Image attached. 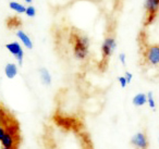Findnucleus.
<instances>
[{"label":"nucleus","instance_id":"nucleus-1","mask_svg":"<svg viewBox=\"0 0 159 149\" xmlns=\"http://www.w3.org/2000/svg\"><path fill=\"white\" fill-rule=\"evenodd\" d=\"M73 42V52L77 60H85L89 56V39L87 36L75 34L72 36Z\"/></svg>","mask_w":159,"mask_h":149},{"label":"nucleus","instance_id":"nucleus-2","mask_svg":"<svg viewBox=\"0 0 159 149\" xmlns=\"http://www.w3.org/2000/svg\"><path fill=\"white\" fill-rule=\"evenodd\" d=\"M145 10L147 12V19H146V23L149 24L154 21L156 18L157 13L159 11V0H145Z\"/></svg>","mask_w":159,"mask_h":149},{"label":"nucleus","instance_id":"nucleus-3","mask_svg":"<svg viewBox=\"0 0 159 149\" xmlns=\"http://www.w3.org/2000/svg\"><path fill=\"white\" fill-rule=\"evenodd\" d=\"M116 47H117V43L116 39L111 36L105 38L104 43L102 45V58L104 59H108L112 52L116 50Z\"/></svg>","mask_w":159,"mask_h":149},{"label":"nucleus","instance_id":"nucleus-4","mask_svg":"<svg viewBox=\"0 0 159 149\" xmlns=\"http://www.w3.org/2000/svg\"><path fill=\"white\" fill-rule=\"evenodd\" d=\"M6 48H7V50L9 51L16 60H18L19 64L21 65V64L23 63V57H24V51H23L21 45L19 44L18 42H12L6 45Z\"/></svg>","mask_w":159,"mask_h":149},{"label":"nucleus","instance_id":"nucleus-5","mask_svg":"<svg viewBox=\"0 0 159 149\" xmlns=\"http://www.w3.org/2000/svg\"><path fill=\"white\" fill-rule=\"evenodd\" d=\"M146 59L148 63L152 65H157L159 64V45H152L148 47L146 51Z\"/></svg>","mask_w":159,"mask_h":149},{"label":"nucleus","instance_id":"nucleus-6","mask_svg":"<svg viewBox=\"0 0 159 149\" xmlns=\"http://www.w3.org/2000/svg\"><path fill=\"white\" fill-rule=\"evenodd\" d=\"M131 144L139 149H147L148 147L147 136L143 132H137L132 137V139H131Z\"/></svg>","mask_w":159,"mask_h":149},{"label":"nucleus","instance_id":"nucleus-7","mask_svg":"<svg viewBox=\"0 0 159 149\" xmlns=\"http://www.w3.org/2000/svg\"><path fill=\"white\" fill-rule=\"evenodd\" d=\"M0 142H1L2 147H5V148L16 149L19 144V135H12V134L6 133Z\"/></svg>","mask_w":159,"mask_h":149},{"label":"nucleus","instance_id":"nucleus-8","mask_svg":"<svg viewBox=\"0 0 159 149\" xmlns=\"http://www.w3.org/2000/svg\"><path fill=\"white\" fill-rule=\"evenodd\" d=\"M16 36H18L19 39L23 43V45H24L27 49L33 48V42H32L31 38H30V36L27 35L25 32H23V31H21V29H20V31L16 32Z\"/></svg>","mask_w":159,"mask_h":149},{"label":"nucleus","instance_id":"nucleus-9","mask_svg":"<svg viewBox=\"0 0 159 149\" xmlns=\"http://www.w3.org/2000/svg\"><path fill=\"white\" fill-rule=\"evenodd\" d=\"M5 74L8 79H14L16 76V74H18V66L14 63H8L5 66Z\"/></svg>","mask_w":159,"mask_h":149},{"label":"nucleus","instance_id":"nucleus-10","mask_svg":"<svg viewBox=\"0 0 159 149\" xmlns=\"http://www.w3.org/2000/svg\"><path fill=\"white\" fill-rule=\"evenodd\" d=\"M132 102H133V105H134L135 107H142V106L146 105V103H147L146 94H144V93H139V94H136L134 97H133Z\"/></svg>","mask_w":159,"mask_h":149},{"label":"nucleus","instance_id":"nucleus-11","mask_svg":"<svg viewBox=\"0 0 159 149\" xmlns=\"http://www.w3.org/2000/svg\"><path fill=\"white\" fill-rule=\"evenodd\" d=\"M39 76H40V79H42L43 84H45V85H49V84L51 83V75L47 69H45V68L40 69Z\"/></svg>","mask_w":159,"mask_h":149},{"label":"nucleus","instance_id":"nucleus-12","mask_svg":"<svg viewBox=\"0 0 159 149\" xmlns=\"http://www.w3.org/2000/svg\"><path fill=\"white\" fill-rule=\"evenodd\" d=\"M9 7L11 8L12 10H14L18 13H25V10H26V7H24L21 3L16 2V1H10Z\"/></svg>","mask_w":159,"mask_h":149},{"label":"nucleus","instance_id":"nucleus-13","mask_svg":"<svg viewBox=\"0 0 159 149\" xmlns=\"http://www.w3.org/2000/svg\"><path fill=\"white\" fill-rule=\"evenodd\" d=\"M146 98H147V105L149 106L150 109H152V110L156 109V101H155L152 92L147 93V94H146Z\"/></svg>","mask_w":159,"mask_h":149},{"label":"nucleus","instance_id":"nucleus-14","mask_svg":"<svg viewBox=\"0 0 159 149\" xmlns=\"http://www.w3.org/2000/svg\"><path fill=\"white\" fill-rule=\"evenodd\" d=\"M25 14L30 18H34L36 16V9L33 7V6H29L25 10Z\"/></svg>","mask_w":159,"mask_h":149},{"label":"nucleus","instance_id":"nucleus-15","mask_svg":"<svg viewBox=\"0 0 159 149\" xmlns=\"http://www.w3.org/2000/svg\"><path fill=\"white\" fill-rule=\"evenodd\" d=\"M118 81H119L120 85H121L122 88H125V86L128 85V83H126V79L124 76H119L118 77Z\"/></svg>","mask_w":159,"mask_h":149},{"label":"nucleus","instance_id":"nucleus-16","mask_svg":"<svg viewBox=\"0 0 159 149\" xmlns=\"http://www.w3.org/2000/svg\"><path fill=\"white\" fill-rule=\"evenodd\" d=\"M123 76L125 77V79H126V83H128V84H130V83H131V81H132V79H133V75H132V73H130V72H125V74H124Z\"/></svg>","mask_w":159,"mask_h":149},{"label":"nucleus","instance_id":"nucleus-17","mask_svg":"<svg viewBox=\"0 0 159 149\" xmlns=\"http://www.w3.org/2000/svg\"><path fill=\"white\" fill-rule=\"evenodd\" d=\"M119 59H120V61H121V63L124 65V64H125V62H126V56H125V53H120Z\"/></svg>","mask_w":159,"mask_h":149},{"label":"nucleus","instance_id":"nucleus-18","mask_svg":"<svg viewBox=\"0 0 159 149\" xmlns=\"http://www.w3.org/2000/svg\"><path fill=\"white\" fill-rule=\"evenodd\" d=\"M5 134H6L5 126H3V125H0V140L2 139V137L5 136Z\"/></svg>","mask_w":159,"mask_h":149},{"label":"nucleus","instance_id":"nucleus-19","mask_svg":"<svg viewBox=\"0 0 159 149\" xmlns=\"http://www.w3.org/2000/svg\"><path fill=\"white\" fill-rule=\"evenodd\" d=\"M5 113V111H3V108H2V106L0 105V115H1V114H3Z\"/></svg>","mask_w":159,"mask_h":149},{"label":"nucleus","instance_id":"nucleus-20","mask_svg":"<svg viewBox=\"0 0 159 149\" xmlns=\"http://www.w3.org/2000/svg\"><path fill=\"white\" fill-rule=\"evenodd\" d=\"M24 1H25V2H29V3H31L32 1H33V0H24Z\"/></svg>","mask_w":159,"mask_h":149},{"label":"nucleus","instance_id":"nucleus-21","mask_svg":"<svg viewBox=\"0 0 159 149\" xmlns=\"http://www.w3.org/2000/svg\"><path fill=\"white\" fill-rule=\"evenodd\" d=\"M1 149H9V148H5V147H2V148H1Z\"/></svg>","mask_w":159,"mask_h":149}]
</instances>
